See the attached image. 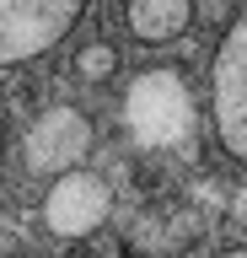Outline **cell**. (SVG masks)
<instances>
[{
	"label": "cell",
	"mask_w": 247,
	"mask_h": 258,
	"mask_svg": "<svg viewBox=\"0 0 247 258\" xmlns=\"http://www.w3.org/2000/svg\"><path fill=\"white\" fill-rule=\"evenodd\" d=\"M113 64H118L113 48H108V43H92V48H81L75 70H81V76H92V81H108V76H113Z\"/></svg>",
	"instance_id": "obj_7"
},
{
	"label": "cell",
	"mask_w": 247,
	"mask_h": 258,
	"mask_svg": "<svg viewBox=\"0 0 247 258\" xmlns=\"http://www.w3.org/2000/svg\"><path fill=\"white\" fill-rule=\"evenodd\" d=\"M108 215V183L92 172H65L43 199V221L59 237H86L92 226H102Z\"/></svg>",
	"instance_id": "obj_5"
},
{
	"label": "cell",
	"mask_w": 247,
	"mask_h": 258,
	"mask_svg": "<svg viewBox=\"0 0 247 258\" xmlns=\"http://www.w3.org/2000/svg\"><path fill=\"white\" fill-rule=\"evenodd\" d=\"M92 151V124L75 108H49L27 135V167L33 172H65Z\"/></svg>",
	"instance_id": "obj_4"
},
{
	"label": "cell",
	"mask_w": 247,
	"mask_h": 258,
	"mask_svg": "<svg viewBox=\"0 0 247 258\" xmlns=\"http://www.w3.org/2000/svg\"><path fill=\"white\" fill-rule=\"evenodd\" d=\"M220 258H247V247H236V253H220Z\"/></svg>",
	"instance_id": "obj_8"
},
{
	"label": "cell",
	"mask_w": 247,
	"mask_h": 258,
	"mask_svg": "<svg viewBox=\"0 0 247 258\" xmlns=\"http://www.w3.org/2000/svg\"><path fill=\"white\" fill-rule=\"evenodd\" d=\"M215 124L236 161H247V11H236L215 59Z\"/></svg>",
	"instance_id": "obj_3"
},
{
	"label": "cell",
	"mask_w": 247,
	"mask_h": 258,
	"mask_svg": "<svg viewBox=\"0 0 247 258\" xmlns=\"http://www.w3.org/2000/svg\"><path fill=\"white\" fill-rule=\"evenodd\" d=\"M188 22H194V6L188 0H140V6H129V27H134L140 43H167Z\"/></svg>",
	"instance_id": "obj_6"
},
{
	"label": "cell",
	"mask_w": 247,
	"mask_h": 258,
	"mask_svg": "<svg viewBox=\"0 0 247 258\" xmlns=\"http://www.w3.org/2000/svg\"><path fill=\"white\" fill-rule=\"evenodd\" d=\"M75 0H0V64L33 59L75 27Z\"/></svg>",
	"instance_id": "obj_2"
},
{
	"label": "cell",
	"mask_w": 247,
	"mask_h": 258,
	"mask_svg": "<svg viewBox=\"0 0 247 258\" xmlns=\"http://www.w3.org/2000/svg\"><path fill=\"white\" fill-rule=\"evenodd\" d=\"M124 118H129V135L145 151H161V145H178L188 135L194 97H188L178 70H145V76H134L129 97H124Z\"/></svg>",
	"instance_id": "obj_1"
}]
</instances>
